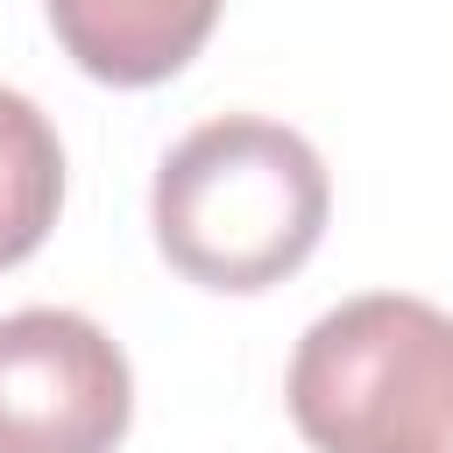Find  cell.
<instances>
[{
  "mask_svg": "<svg viewBox=\"0 0 453 453\" xmlns=\"http://www.w3.org/2000/svg\"><path fill=\"white\" fill-rule=\"evenodd\" d=\"M333 184L319 149L262 113L191 127L156 170V248L205 290H269L326 234Z\"/></svg>",
  "mask_w": 453,
  "mask_h": 453,
  "instance_id": "6da1fadb",
  "label": "cell"
},
{
  "mask_svg": "<svg viewBox=\"0 0 453 453\" xmlns=\"http://www.w3.org/2000/svg\"><path fill=\"white\" fill-rule=\"evenodd\" d=\"M64 205V149L35 99L0 85V269L42 248Z\"/></svg>",
  "mask_w": 453,
  "mask_h": 453,
  "instance_id": "5b68a950",
  "label": "cell"
},
{
  "mask_svg": "<svg viewBox=\"0 0 453 453\" xmlns=\"http://www.w3.org/2000/svg\"><path fill=\"white\" fill-rule=\"evenodd\" d=\"M283 396L311 453H453V319L396 290L347 297L304 326Z\"/></svg>",
  "mask_w": 453,
  "mask_h": 453,
  "instance_id": "7a4b0ae2",
  "label": "cell"
},
{
  "mask_svg": "<svg viewBox=\"0 0 453 453\" xmlns=\"http://www.w3.org/2000/svg\"><path fill=\"white\" fill-rule=\"evenodd\" d=\"M42 7L64 57L99 85L177 78L219 21V0H42Z\"/></svg>",
  "mask_w": 453,
  "mask_h": 453,
  "instance_id": "277c9868",
  "label": "cell"
},
{
  "mask_svg": "<svg viewBox=\"0 0 453 453\" xmlns=\"http://www.w3.org/2000/svg\"><path fill=\"white\" fill-rule=\"evenodd\" d=\"M134 418L127 354L64 304L0 319V453H113Z\"/></svg>",
  "mask_w": 453,
  "mask_h": 453,
  "instance_id": "3957f363",
  "label": "cell"
}]
</instances>
